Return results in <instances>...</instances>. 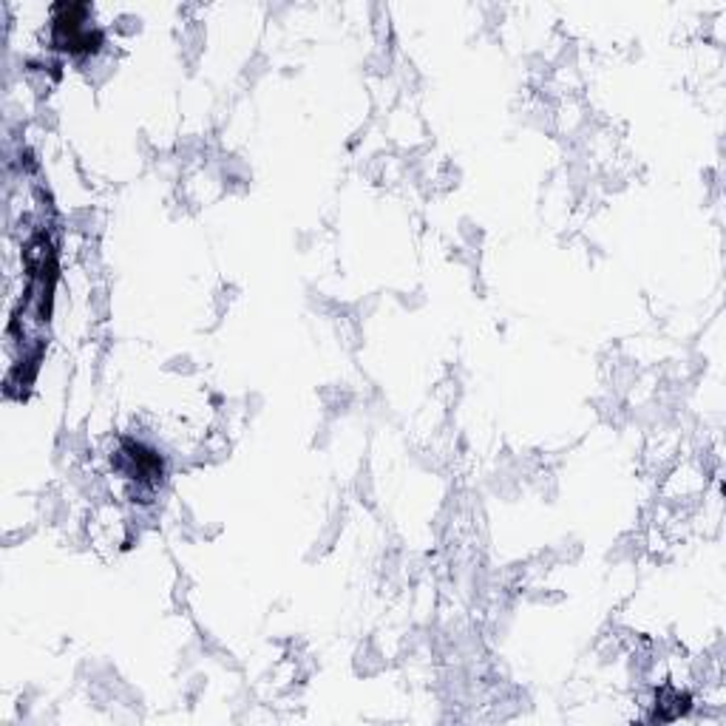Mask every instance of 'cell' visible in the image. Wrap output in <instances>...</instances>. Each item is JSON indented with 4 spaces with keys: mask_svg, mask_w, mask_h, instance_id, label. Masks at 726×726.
I'll return each instance as SVG.
<instances>
[{
    "mask_svg": "<svg viewBox=\"0 0 726 726\" xmlns=\"http://www.w3.org/2000/svg\"><path fill=\"white\" fill-rule=\"evenodd\" d=\"M54 43L68 52H94L100 46V31L91 29L89 7H58Z\"/></svg>",
    "mask_w": 726,
    "mask_h": 726,
    "instance_id": "cell-1",
    "label": "cell"
},
{
    "mask_svg": "<svg viewBox=\"0 0 726 726\" xmlns=\"http://www.w3.org/2000/svg\"><path fill=\"white\" fill-rule=\"evenodd\" d=\"M119 460H123V471L128 474V477L133 480H160L162 474V460L156 457V451H151V448H145L142 443H133V441H125L123 448H119Z\"/></svg>",
    "mask_w": 726,
    "mask_h": 726,
    "instance_id": "cell-2",
    "label": "cell"
}]
</instances>
